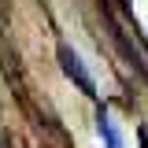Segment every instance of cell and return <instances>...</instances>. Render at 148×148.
Wrapping results in <instances>:
<instances>
[{
  "instance_id": "6da1fadb",
  "label": "cell",
  "mask_w": 148,
  "mask_h": 148,
  "mask_svg": "<svg viewBox=\"0 0 148 148\" xmlns=\"http://www.w3.org/2000/svg\"><path fill=\"white\" fill-rule=\"evenodd\" d=\"M59 63H63V74H67L71 82H78V89L85 92L89 100H96V82H92V74L85 71V63H82V56L74 52L71 45H59Z\"/></svg>"
},
{
  "instance_id": "7a4b0ae2",
  "label": "cell",
  "mask_w": 148,
  "mask_h": 148,
  "mask_svg": "<svg viewBox=\"0 0 148 148\" xmlns=\"http://www.w3.org/2000/svg\"><path fill=\"white\" fill-rule=\"evenodd\" d=\"M96 122H100V137H104L111 148H119V145H122V133L115 130V119H111V111H108V108H100V111H96Z\"/></svg>"
}]
</instances>
